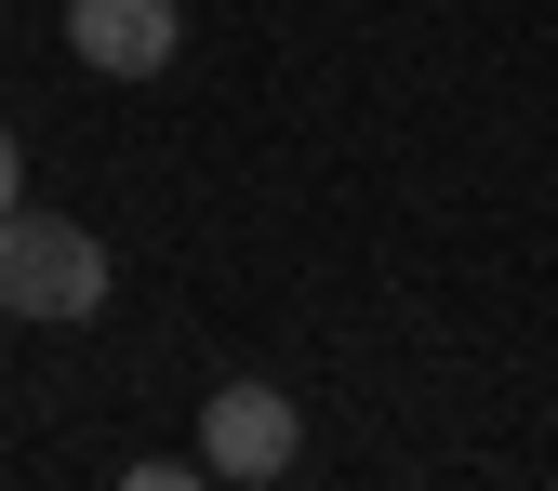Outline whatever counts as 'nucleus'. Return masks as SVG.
<instances>
[{"mask_svg": "<svg viewBox=\"0 0 558 491\" xmlns=\"http://www.w3.org/2000/svg\"><path fill=\"white\" fill-rule=\"evenodd\" d=\"M0 319H40V332L107 319V240L40 213V199H14V213H0Z\"/></svg>", "mask_w": 558, "mask_h": 491, "instance_id": "obj_1", "label": "nucleus"}, {"mask_svg": "<svg viewBox=\"0 0 558 491\" xmlns=\"http://www.w3.org/2000/svg\"><path fill=\"white\" fill-rule=\"evenodd\" d=\"M293 452H306V412L279 398L266 372H240V385H214L199 398V478H293Z\"/></svg>", "mask_w": 558, "mask_h": 491, "instance_id": "obj_2", "label": "nucleus"}, {"mask_svg": "<svg viewBox=\"0 0 558 491\" xmlns=\"http://www.w3.org/2000/svg\"><path fill=\"white\" fill-rule=\"evenodd\" d=\"M66 53L94 81H160L186 53V0H66Z\"/></svg>", "mask_w": 558, "mask_h": 491, "instance_id": "obj_3", "label": "nucleus"}, {"mask_svg": "<svg viewBox=\"0 0 558 491\" xmlns=\"http://www.w3.org/2000/svg\"><path fill=\"white\" fill-rule=\"evenodd\" d=\"M27 199V147H14V120H0V213Z\"/></svg>", "mask_w": 558, "mask_h": 491, "instance_id": "obj_4", "label": "nucleus"}, {"mask_svg": "<svg viewBox=\"0 0 558 491\" xmlns=\"http://www.w3.org/2000/svg\"><path fill=\"white\" fill-rule=\"evenodd\" d=\"M0 27H14V0H0Z\"/></svg>", "mask_w": 558, "mask_h": 491, "instance_id": "obj_5", "label": "nucleus"}]
</instances>
